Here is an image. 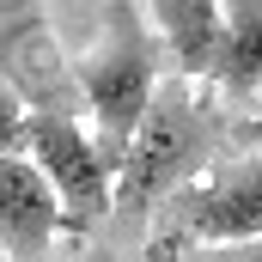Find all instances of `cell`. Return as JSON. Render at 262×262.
<instances>
[{"mask_svg": "<svg viewBox=\"0 0 262 262\" xmlns=\"http://www.w3.org/2000/svg\"><path fill=\"white\" fill-rule=\"evenodd\" d=\"M232 134H238V122H226L213 79L165 73V85H159L146 122L134 128L128 159H122V171H116V213L152 220L189 177H201L213 159L238 152Z\"/></svg>", "mask_w": 262, "mask_h": 262, "instance_id": "cell-1", "label": "cell"}, {"mask_svg": "<svg viewBox=\"0 0 262 262\" xmlns=\"http://www.w3.org/2000/svg\"><path fill=\"white\" fill-rule=\"evenodd\" d=\"M73 79H79L85 122L98 134L104 159L122 171L134 128L146 122V110L165 85V43H159L152 18L140 12V0H104V31L73 61Z\"/></svg>", "mask_w": 262, "mask_h": 262, "instance_id": "cell-2", "label": "cell"}, {"mask_svg": "<svg viewBox=\"0 0 262 262\" xmlns=\"http://www.w3.org/2000/svg\"><path fill=\"white\" fill-rule=\"evenodd\" d=\"M250 238H262V146H238L152 213L146 262H171L207 244H250Z\"/></svg>", "mask_w": 262, "mask_h": 262, "instance_id": "cell-3", "label": "cell"}, {"mask_svg": "<svg viewBox=\"0 0 262 262\" xmlns=\"http://www.w3.org/2000/svg\"><path fill=\"white\" fill-rule=\"evenodd\" d=\"M25 152L43 165V177L61 195L67 238L73 244L98 238L104 220L116 213V165L104 159L92 122H79V110H31L25 116Z\"/></svg>", "mask_w": 262, "mask_h": 262, "instance_id": "cell-4", "label": "cell"}, {"mask_svg": "<svg viewBox=\"0 0 262 262\" xmlns=\"http://www.w3.org/2000/svg\"><path fill=\"white\" fill-rule=\"evenodd\" d=\"M67 238V213L55 183L31 152H0V250L12 262H55Z\"/></svg>", "mask_w": 262, "mask_h": 262, "instance_id": "cell-5", "label": "cell"}, {"mask_svg": "<svg viewBox=\"0 0 262 262\" xmlns=\"http://www.w3.org/2000/svg\"><path fill=\"white\" fill-rule=\"evenodd\" d=\"M146 18L165 43V61L183 79H213L226 49V6L220 0H146Z\"/></svg>", "mask_w": 262, "mask_h": 262, "instance_id": "cell-6", "label": "cell"}, {"mask_svg": "<svg viewBox=\"0 0 262 262\" xmlns=\"http://www.w3.org/2000/svg\"><path fill=\"white\" fill-rule=\"evenodd\" d=\"M226 6V49H220V98L244 104L262 92V0H220Z\"/></svg>", "mask_w": 262, "mask_h": 262, "instance_id": "cell-7", "label": "cell"}, {"mask_svg": "<svg viewBox=\"0 0 262 262\" xmlns=\"http://www.w3.org/2000/svg\"><path fill=\"white\" fill-rule=\"evenodd\" d=\"M37 31H49V18H43V0H0V55H6L12 43L37 37Z\"/></svg>", "mask_w": 262, "mask_h": 262, "instance_id": "cell-8", "label": "cell"}, {"mask_svg": "<svg viewBox=\"0 0 262 262\" xmlns=\"http://www.w3.org/2000/svg\"><path fill=\"white\" fill-rule=\"evenodd\" d=\"M25 116H31L25 92L0 73V152H25Z\"/></svg>", "mask_w": 262, "mask_h": 262, "instance_id": "cell-9", "label": "cell"}, {"mask_svg": "<svg viewBox=\"0 0 262 262\" xmlns=\"http://www.w3.org/2000/svg\"><path fill=\"white\" fill-rule=\"evenodd\" d=\"M171 262H262V238H250V244H207V250H183V256Z\"/></svg>", "mask_w": 262, "mask_h": 262, "instance_id": "cell-10", "label": "cell"}, {"mask_svg": "<svg viewBox=\"0 0 262 262\" xmlns=\"http://www.w3.org/2000/svg\"><path fill=\"white\" fill-rule=\"evenodd\" d=\"M232 140H238V146H262V116H244V122H238V134H232Z\"/></svg>", "mask_w": 262, "mask_h": 262, "instance_id": "cell-11", "label": "cell"}, {"mask_svg": "<svg viewBox=\"0 0 262 262\" xmlns=\"http://www.w3.org/2000/svg\"><path fill=\"white\" fill-rule=\"evenodd\" d=\"M0 262H12V256L0 250ZM73 262H122V256H116V250H85V256H73Z\"/></svg>", "mask_w": 262, "mask_h": 262, "instance_id": "cell-12", "label": "cell"}]
</instances>
